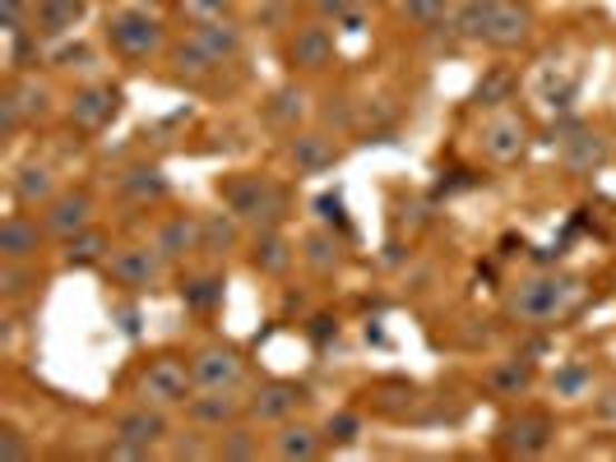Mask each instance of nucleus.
<instances>
[{
	"instance_id": "1",
	"label": "nucleus",
	"mask_w": 616,
	"mask_h": 462,
	"mask_svg": "<svg viewBox=\"0 0 616 462\" xmlns=\"http://www.w3.org/2000/svg\"><path fill=\"white\" fill-rule=\"evenodd\" d=\"M222 209L237 213L246 231H265V227H284L292 218V190L269 177V171H232L218 181Z\"/></svg>"
},
{
	"instance_id": "2",
	"label": "nucleus",
	"mask_w": 616,
	"mask_h": 462,
	"mask_svg": "<svg viewBox=\"0 0 616 462\" xmlns=\"http://www.w3.org/2000/svg\"><path fill=\"white\" fill-rule=\"evenodd\" d=\"M584 297V282L570 278V273H538L519 287L506 292V314L519 324H534V329H547L556 320H566V314L579 305Z\"/></svg>"
},
{
	"instance_id": "3",
	"label": "nucleus",
	"mask_w": 616,
	"mask_h": 462,
	"mask_svg": "<svg viewBox=\"0 0 616 462\" xmlns=\"http://www.w3.org/2000/svg\"><path fill=\"white\" fill-rule=\"evenodd\" d=\"M102 38H107L111 56H121V61H130V66H145V61H153V56L167 51V28H162V19L149 14L145 6L107 10Z\"/></svg>"
},
{
	"instance_id": "4",
	"label": "nucleus",
	"mask_w": 616,
	"mask_h": 462,
	"mask_svg": "<svg viewBox=\"0 0 616 462\" xmlns=\"http://www.w3.org/2000/svg\"><path fill=\"white\" fill-rule=\"evenodd\" d=\"M135 402H153V408H186L190 393H195V374H190V356L177 352H153L139 361L135 380H130Z\"/></svg>"
},
{
	"instance_id": "5",
	"label": "nucleus",
	"mask_w": 616,
	"mask_h": 462,
	"mask_svg": "<svg viewBox=\"0 0 616 462\" xmlns=\"http://www.w3.org/2000/svg\"><path fill=\"white\" fill-rule=\"evenodd\" d=\"M556 444V421L552 412L538 408H519L515 416H506L496 425V449L506 458H543Z\"/></svg>"
},
{
	"instance_id": "6",
	"label": "nucleus",
	"mask_w": 616,
	"mask_h": 462,
	"mask_svg": "<svg viewBox=\"0 0 616 462\" xmlns=\"http://www.w3.org/2000/svg\"><path fill=\"white\" fill-rule=\"evenodd\" d=\"M102 269H107V282L117 287V292L145 297V292H158L167 259L153 245H121V250H111V259Z\"/></svg>"
},
{
	"instance_id": "7",
	"label": "nucleus",
	"mask_w": 616,
	"mask_h": 462,
	"mask_svg": "<svg viewBox=\"0 0 616 462\" xmlns=\"http://www.w3.org/2000/svg\"><path fill=\"white\" fill-rule=\"evenodd\" d=\"M126 111V93L121 83H107V79H89L83 89H74L70 98V125L83 134H102L111 130V121Z\"/></svg>"
},
{
	"instance_id": "8",
	"label": "nucleus",
	"mask_w": 616,
	"mask_h": 462,
	"mask_svg": "<svg viewBox=\"0 0 616 462\" xmlns=\"http://www.w3.org/2000/svg\"><path fill=\"white\" fill-rule=\"evenodd\" d=\"M306 408H311V384L301 380H265L246 398V416L256 425H284Z\"/></svg>"
},
{
	"instance_id": "9",
	"label": "nucleus",
	"mask_w": 616,
	"mask_h": 462,
	"mask_svg": "<svg viewBox=\"0 0 616 462\" xmlns=\"http://www.w3.org/2000/svg\"><path fill=\"white\" fill-rule=\"evenodd\" d=\"M334 56H339V42H334V23H325V19L297 23L284 47V61L292 74H320L334 66Z\"/></svg>"
},
{
	"instance_id": "10",
	"label": "nucleus",
	"mask_w": 616,
	"mask_h": 462,
	"mask_svg": "<svg viewBox=\"0 0 616 462\" xmlns=\"http://www.w3.org/2000/svg\"><path fill=\"white\" fill-rule=\"evenodd\" d=\"M528 139H534V125H528L519 111L500 107V111H491L487 121H483V130H478V149H483L491 162L510 167V162H519V158L528 153Z\"/></svg>"
},
{
	"instance_id": "11",
	"label": "nucleus",
	"mask_w": 616,
	"mask_h": 462,
	"mask_svg": "<svg viewBox=\"0 0 616 462\" xmlns=\"http://www.w3.org/2000/svg\"><path fill=\"white\" fill-rule=\"evenodd\" d=\"M190 374H195V389H241L246 356L232 342H205L190 352Z\"/></svg>"
},
{
	"instance_id": "12",
	"label": "nucleus",
	"mask_w": 616,
	"mask_h": 462,
	"mask_svg": "<svg viewBox=\"0 0 616 462\" xmlns=\"http://www.w3.org/2000/svg\"><path fill=\"white\" fill-rule=\"evenodd\" d=\"M111 435L130 440L145 453H162V444L177 435L172 421H167V408H153V402H130L126 412L111 416Z\"/></svg>"
},
{
	"instance_id": "13",
	"label": "nucleus",
	"mask_w": 616,
	"mask_h": 462,
	"mask_svg": "<svg viewBox=\"0 0 616 462\" xmlns=\"http://www.w3.org/2000/svg\"><path fill=\"white\" fill-rule=\"evenodd\" d=\"M38 218H42L51 241H70L74 231L93 227V194L89 190H74V185L70 190H56L47 204L38 209Z\"/></svg>"
},
{
	"instance_id": "14",
	"label": "nucleus",
	"mask_w": 616,
	"mask_h": 462,
	"mask_svg": "<svg viewBox=\"0 0 616 462\" xmlns=\"http://www.w3.org/2000/svg\"><path fill=\"white\" fill-rule=\"evenodd\" d=\"M149 245L167 259V264H186V259L205 254V241H200V213H167L158 227Z\"/></svg>"
},
{
	"instance_id": "15",
	"label": "nucleus",
	"mask_w": 616,
	"mask_h": 462,
	"mask_svg": "<svg viewBox=\"0 0 616 462\" xmlns=\"http://www.w3.org/2000/svg\"><path fill=\"white\" fill-rule=\"evenodd\" d=\"M117 194L135 209H153V204H162V199L172 194V181H167V171L158 162L139 158V162L117 171Z\"/></svg>"
},
{
	"instance_id": "16",
	"label": "nucleus",
	"mask_w": 616,
	"mask_h": 462,
	"mask_svg": "<svg viewBox=\"0 0 616 462\" xmlns=\"http://www.w3.org/2000/svg\"><path fill=\"white\" fill-rule=\"evenodd\" d=\"M246 416V398L237 389H195L186 402V421L200 430H222Z\"/></svg>"
},
{
	"instance_id": "17",
	"label": "nucleus",
	"mask_w": 616,
	"mask_h": 462,
	"mask_svg": "<svg viewBox=\"0 0 616 462\" xmlns=\"http://www.w3.org/2000/svg\"><path fill=\"white\" fill-rule=\"evenodd\" d=\"M186 38L200 47L213 66H232V61H241V51H246V33H241L237 19H205V23H190Z\"/></svg>"
},
{
	"instance_id": "18",
	"label": "nucleus",
	"mask_w": 616,
	"mask_h": 462,
	"mask_svg": "<svg viewBox=\"0 0 616 462\" xmlns=\"http://www.w3.org/2000/svg\"><path fill=\"white\" fill-rule=\"evenodd\" d=\"M528 38H534V6H524V0H496L487 47L491 51H519Z\"/></svg>"
},
{
	"instance_id": "19",
	"label": "nucleus",
	"mask_w": 616,
	"mask_h": 462,
	"mask_svg": "<svg viewBox=\"0 0 616 462\" xmlns=\"http://www.w3.org/2000/svg\"><path fill=\"white\" fill-rule=\"evenodd\" d=\"M297 245L284 237V227H265V231H250V269H256L260 278H284L292 264H297Z\"/></svg>"
},
{
	"instance_id": "20",
	"label": "nucleus",
	"mask_w": 616,
	"mask_h": 462,
	"mask_svg": "<svg viewBox=\"0 0 616 462\" xmlns=\"http://www.w3.org/2000/svg\"><path fill=\"white\" fill-rule=\"evenodd\" d=\"M47 227L42 218H33L28 209H14L6 222H0V259H38L47 245Z\"/></svg>"
},
{
	"instance_id": "21",
	"label": "nucleus",
	"mask_w": 616,
	"mask_h": 462,
	"mask_svg": "<svg viewBox=\"0 0 616 462\" xmlns=\"http://www.w3.org/2000/svg\"><path fill=\"white\" fill-rule=\"evenodd\" d=\"M288 162L297 177H325L329 167H339V149H334V139L320 134V130H292V143H288Z\"/></svg>"
},
{
	"instance_id": "22",
	"label": "nucleus",
	"mask_w": 616,
	"mask_h": 462,
	"mask_svg": "<svg viewBox=\"0 0 616 462\" xmlns=\"http://www.w3.org/2000/svg\"><path fill=\"white\" fill-rule=\"evenodd\" d=\"M325 430H316V425H306V421H284L278 425V435L269 440V453L278 458V462H311V458H320L325 453Z\"/></svg>"
},
{
	"instance_id": "23",
	"label": "nucleus",
	"mask_w": 616,
	"mask_h": 462,
	"mask_svg": "<svg viewBox=\"0 0 616 462\" xmlns=\"http://www.w3.org/2000/svg\"><path fill=\"white\" fill-rule=\"evenodd\" d=\"M301 264L311 269L316 278H334L344 269V231L334 227H316L301 237Z\"/></svg>"
},
{
	"instance_id": "24",
	"label": "nucleus",
	"mask_w": 616,
	"mask_h": 462,
	"mask_svg": "<svg viewBox=\"0 0 616 462\" xmlns=\"http://www.w3.org/2000/svg\"><path fill=\"white\" fill-rule=\"evenodd\" d=\"M89 14V0H33V23L38 33L51 42V38H70L74 28Z\"/></svg>"
},
{
	"instance_id": "25",
	"label": "nucleus",
	"mask_w": 616,
	"mask_h": 462,
	"mask_svg": "<svg viewBox=\"0 0 616 462\" xmlns=\"http://www.w3.org/2000/svg\"><path fill=\"white\" fill-rule=\"evenodd\" d=\"M56 190H61V185H56V171L47 162H23V167H14V177H10L14 209H42Z\"/></svg>"
},
{
	"instance_id": "26",
	"label": "nucleus",
	"mask_w": 616,
	"mask_h": 462,
	"mask_svg": "<svg viewBox=\"0 0 616 462\" xmlns=\"http://www.w3.org/2000/svg\"><path fill=\"white\" fill-rule=\"evenodd\" d=\"M177 297L190 314H213L222 310V301H228V278H222L218 269H205V273H186Z\"/></svg>"
},
{
	"instance_id": "27",
	"label": "nucleus",
	"mask_w": 616,
	"mask_h": 462,
	"mask_svg": "<svg viewBox=\"0 0 616 462\" xmlns=\"http://www.w3.org/2000/svg\"><path fill=\"white\" fill-rule=\"evenodd\" d=\"M367 402H371V412H380V416H389V421H404V416H413V408L423 402V389H417L413 380H376L371 389H367Z\"/></svg>"
},
{
	"instance_id": "28",
	"label": "nucleus",
	"mask_w": 616,
	"mask_h": 462,
	"mask_svg": "<svg viewBox=\"0 0 616 462\" xmlns=\"http://www.w3.org/2000/svg\"><path fill=\"white\" fill-rule=\"evenodd\" d=\"M42 282H47V273L38 269V259H0V301L6 305L38 297Z\"/></svg>"
},
{
	"instance_id": "29",
	"label": "nucleus",
	"mask_w": 616,
	"mask_h": 462,
	"mask_svg": "<svg viewBox=\"0 0 616 462\" xmlns=\"http://www.w3.org/2000/svg\"><path fill=\"white\" fill-rule=\"evenodd\" d=\"M111 259V237L102 227H83L70 241H61V269H98Z\"/></svg>"
},
{
	"instance_id": "30",
	"label": "nucleus",
	"mask_w": 616,
	"mask_h": 462,
	"mask_svg": "<svg viewBox=\"0 0 616 462\" xmlns=\"http://www.w3.org/2000/svg\"><path fill=\"white\" fill-rule=\"evenodd\" d=\"M241 218L237 213H200V241L209 259H228L232 250H241Z\"/></svg>"
},
{
	"instance_id": "31",
	"label": "nucleus",
	"mask_w": 616,
	"mask_h": 462,
	"mask_svg": "<svg viewBox=\"0 0 616 462\" xmlns=\"http://www.w3.org/2000/svg\"><path fill=\"white\" fill-rule=\"evenodd\" d=\"M260 453H269V449L260 444V430L246 425V421L222 425L218 440H213V458H218V462H256Z\"/></svg>"
},
{
	"instance_id": "32",
	"label": "nucleus",
	"mask_w": 616,
	"mask_h": 462,
	"mask_svg": "<svg viewBox=\"0 0 616 462\" xmlns=\"http://www.w3.org/2000/svg\"><path fill=\"white\" fill-rule=\"evenodd\" d=\"M491 10H496V0H459V6L450 10V33L455 42H487V28H491Z\"/></svg>"
},
{
	"instance_id": "33",
	"label": "nucleus",
	"mask_w": 616,
	"mask_h": 462,
	"mask_svg": "<svg viewBox=\"0 0 616 462\" xmlns=\"http://www.w3.org/2000/svg\"><path fill=\"white\" fill-rule=\"evenodd\" d=\"M538 384V370H534V361L528 356H515V361H500V365H491V374H487V389L496 393V398H524L528 389Z\"/></svg>"
},
{
	"instance_id": "34",
	"label": "nucleus",
	"mask_w": 616,
	"mask_h": 462,
	"mask_svg": "<svg viewBox=\"0 0 616 462\" xmlns=\"http://www.w3.org/2000/svg\"><path fill=\"white\" fill-rule=\"evenodd\" d=\"M607 139L603 134H594V130H579L570 143H562V162H566V171H575V177H589V171H598L603 162H607Z\"/></svg>"
},
{
	"instance_id": "35",
	"label": "nucleus",
	"mask_w": 616,
	"mask_h": 462,
	"mask_svg": "<svg viewBox=\"0 0 616 462\" xmlns=\"http://www.w3.org/2000/svg\"><path fill=\"white\" fill-rule=\"evenodd\" d=\"M515 89H519L515 70H510V66H491V70L478 79V89L468 93V107H478V111H500V107L515 98Z\"/></svg>"
},
{
	"instance_id": "36",
	"label": "nucleus",
	"mask_w": 616,
	"mask_h": 462,
	"mask_svg": "<svg viewBox=\"0 0 616 462\" xmlns=\"http://www.w3.org/2000/svg\"><path fill=\"white\" fill-rule=\"evenodd\" d=\"M167 66H172V79H177V83H190V89H195V83H205L213 70H222V66H213L209 56L195 47L190 38H181L177 47H167Z\"/></svg>"
},
{
	"instance_id": "37",
	"label": "nucleus",
	"mask_w": 616,
	"mask_h": 462,
	"mask_svg": "<svg viewBox=\"0 0 616 462\" xmlns=\"http://www.w3.org/2000/svg\"><path fill=\"white\" fill-rule=\"evenodd\" d=\"M306 93L297 89V83H288V89H274L269 98H265V121L274 125V130H297L301 121H306Z\"/></svg>"
},
{
	"instance_id": "38",
	"label": "nucleus",
	"mask_w": 616,
	"mask_h": 462,
	"mask_svg": "<svg viewBox=\"0 0 616 462\" xmlns=\"http://www.w3.org/2000/svg\"><path fill=\"white\" fill-rule=\"evenodd\" d=\"M6 89L14 93V102L23 107L28 121H47V116H51V89H47L42 79H33V74H10Z\"/></svg>"
},
{
	"instance_id": "39",
	"label": "nucleus",
	"mask_w": 616,
	"mask_h": 462,
	"mask_svg": "<svg viewBox=\"0 0 616 462\" xmlns=\"http://www.w3.org/2000/svg\"><path fill=\"white\" fill-rule=\"evenodd\" d=\"M552 393L566 398V402H579L594 393V365L589 361H566L562 370L552 374Z\"/></svg>"
},
{
	"instance_id": "40",
	"label": "nucleus",
	"mask_w": 616,
	"mask_h": 462,
	"mask_svg": "<svg viewBox=\"0 0 616 462\" xmlns=\"http://www.w3.org/2000/svg\"><path fill=\"white\" fill-rule=\"evenodd\" d=\"M162 458H172V462H181V458H190V462H209L213 458V444L200 435V425L195 430H181V435H172L162 444Z\"/></svg>"
},
{
	"instance_id": "41",
	"label": "nucleus",
	"mask_w": 616,
	"mask_h": 462,
	"mask_svg": "<svg viewBox=\"0 0 616 462\" xmlns=\"http://www.w3.org/2000/svg\"><path fill=\"white\" fill-rule=\"evenodd\" d=\"M311 209H316L320 227H334V231H344V237H352V218H348V204H344L339 190H320Z\"/></svg>"
},
{
	"instance_id": "42",
	"label": "nucleus",
	"mask_w": 616,
	"mask_h": 462,
	"mask_svg": "<svg viewBox=\"0 0 616 462\" xmlns=\"http://www.w3.org/2000/svg\"><path fill=\"white\" fill-rule=\"evenodd\" d=\"M325 440H329L334 449L357 444V440H361V412H348V408L329 412V421H325Z\"/></svg>"
},
{
	"instance_id": "43",
	"label": "nucleus",
	"mask_w": 616,
	"mask_h": 462,
	"mask_svg": "<svg viewBox=\"0 0 616 462\" xmlns=\"http://www.w3.org/2000/svg\"><path fill=\"white\" fill-rule=\"evenodd\" d=\"M51 66H61L70 74H98V51L89 42H66L61 51L51 56Z\"/></svg>"
},
{
	"instance_id": "44",
	"label": "nucleus",
	"mask_w": 616,
	"mask_h": 462,
	"mask_svg": "<svg viewBox=\"0 0 616 462\" xmlns=\"http://www.w3.org/2000/svg\"><path fill=\"white\" fill-rule=\"evenodd\" d=\"M0 458H6V462H28V458H38L33 440H28L14 421H0Z\"/></svg>"
},
{
	"instance_id": "45",
	"label": "nucleus",
	"mask_w": 616,
	"mask_h": 462,
	"mask_svg": "<svg viewBox=\"0 0 616 462\" xmlns=\"http://www.w3.org/2000/svg\"><path fill=\"white\" fill-rule=\"evenodd\" d=\"M306 6H311L316 19H325V23H348V28H357V19H361V0H306Z\"/></svg>"
},
{
	"instance_id": "46",
	"label": "nucleus",
	"mask_w": 616,
	"mask_h": 462,
	"mask_svg": "<svg viewBox=\"0 0 616 462\" xmlns=\"http://www.w3.org/2000/svg\"><path fill=\"white\" fill-rule=\"evenodd\" d=\"M126 297H130V292H126ZM126 297H107V314L117 320V329H121L126 342H139V320H145V314H139V305L126 301Z\"/></svg>"
},
{
	"instance_id": "47",
	"label": "nucleus",
	"mask_w": 616,
	"mask_h": 462,
	"mask_svg": "<svg viewBox=\"0 0 616 462\" xmlns=\"http://www.w3.org/2000/svg\"><path fill=\"white\" fill-rule=\"evenodd\" d=\"M232 6H237V0H177V10H181L190 23H205V19H232Z\"/></svg>"
},
{
	"instance_id": "48",
	"label": "nucleus",
	"mask_w": 616,
	"mask_h": 462,
	"mask_svg": "<svg viewBox=\"0 0 616 462\" xmlns=\"http://www.w3.org/2000/svg\"><path fill=\"white\" fill-rule=\"evenodd\" d=\"M301 333L311 338L316 352H329V346L339 342V320H334V314H311V320L301 324Z\"/></svg>"
},
{
	"instance_id": "49",
	"label": "nucleus",
	"mask_w": 616,
	"mask_h": 462,
	"mask_svg": "<svg viewBox=\"0 0 616 462\" xmlns=\"http://www.w3.org/2000/svg\"><path fill=\"white\" fill-rule=\"evenodd\" d=\"M399 6L413 23H423V28H431V23H440L445 14H450V0H399Z\"/></svg>"
},
{
	"instance_id": "50",
	"label": "nucleus",
	"mask_w": 616,
	"mask_h": 462,
	"mask_svg": "<svg viewBox=\"0 0 616 462\" xmlns=\"http://www.w3.org/2000/svg\"><path fill=\"white\" fill-rule=\"evenodd\" d=\"M28 125V116H23V107L14 102V93L6 89L0 93V134H6V143H14V134Z\"/></svg>"
},
{
	"instance_id": "51",
	"label": "nucleus",
	"mask_w": 616,
	"mask_h": 462,
	"mask_svg": "<svg viewBox=\"0 0 616 462\" xmlns=\"http://www.w3.org/2000/svg\"><path fill=\"white\" fill-rule=\"evenodd\" d=\"M93 458H102V462H145V458H153V453H145V449H139V444H130V440L107 435V444H102Z\"/></svg>"
},
{
	"instance_id": "52",
	"label": "nucleus",
	"mask_w": 616,
	"mask_h": 462,
	"mask_svg": "<svg viewBox=\"0 0 616 462\" xmlns=\"http://www.w3.org/2000/svg\"><path fill=\"white\" fill-rule=\"evenodd\" d=\"M594 416L603 425H616V384H607L603 393H594Z\"/></svg>"
},
{
	"instance_id": "53",
	"label": "nucleus",
	"mask_w": 616,
	"mask_h": 462,
	"mask_svg": "<svg viewBox=\"0 0 616 462\" xmlns=\"http://www.w3.org/2000/svg\"><path fill=\"white\" fill-rule=\"evenodd\" d=\"M478 185V177L473 171H450V181H440V194H455V190H473Z\"/></svg>"
},
{
	"instance_id": "54",
	"label": "nucleus",
	"mask_w": 616,
	"mask_h": 462,
	"mask_svg": "<svg viewBox=\"0 0 616 462\" xmlns=\"http://www.w3.org/2000/svg\"><path fill=\"white\" fill-rule=\"evenodd\" d=\"M250 6H269V0H250Z\"/></svg>"
}]
</instances>
